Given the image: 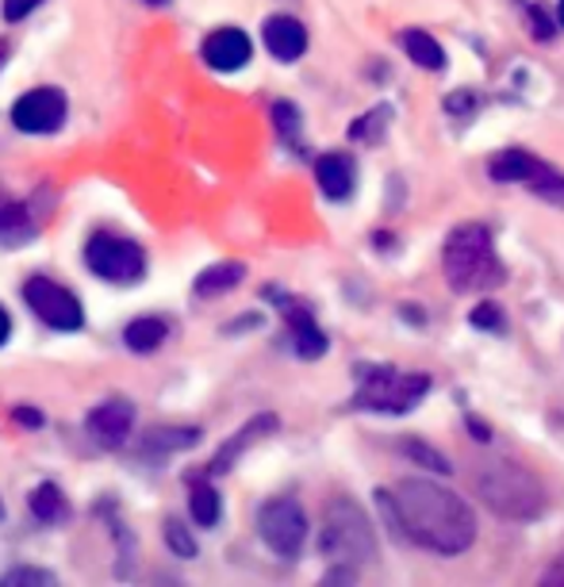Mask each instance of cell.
<instances>
[{
    "label": "cell",
    "instance_id": "1",
    "mask_svg": "<svg viewBox=\"0 0 564 587\" xmlns=\"http://www.w3.org/2000/svg\"><path fill=\"white\" fill-rule=\"evenodd\" d=\"M384 519H392V530L403 542L418 545L438 557H461L477 542V514L472 506L454 495L449 488L423 477L400 480L392 492H376Z\"/></svg>",
    "mask_w": 564,
    "mask_h": 587
},
{
    "label": "cell",
    "instance_id": "2",
    "mask_svg": "<svg viewBox=\"0 0 564 587\" xmlns=\"http://www.w3.org/2000/svg\"><path fill=\"white\" fill-rule=\"evenodd\" d=\"M441 269L446 280L454 285V292H477V288H496L503 285L507 269L496 254V238L491 227L483 223H465L454 235L446 238V250H441Z\"/></svg>",
    "mask_w": 564,
    "mask_h": 587
},
{
    "label": "cell",
    "instance_id": "3",
    "mask_svg": "<svg viewBox=\"0 0 564 587\" xmlns=\"http://www.w3.org/2000/svg\"><path fill=\"white\" fill-rule=\"evenodd\" d=\"M472 484H477V495L483 500V506L507 522H530L538 514H545V506H550L542 480L511 461L483 465Z\"/></svg>",
    "mask_w": 564,
    "mask_h": 587
},
{
    "label": "cell",
    "instance_id": "4",
    "mask_svg": "<svg viewBox=\"0 0 564 587\" xmlns=\"http://www.w3.org/2000/svg\"><path fill=\"white\" fill-rule=\"evenodd\" d=\"M319 553L327 557V565L353 568V573L376 561V553H381L376 530L353 500H334L327 506L319 530Z\"/></svg>",
    "mask_w": 564,
    "mask_h": 587
},
{
    "label": "cell",
    "instance_id": "5",
    "mask_svg": "<svg viewBox=\"0 0 564 587\" xmlns=\"http://www.w3.org/2000/svg\"><path fill=\"white\" fill-rule=\"evenodd\" d=\"M353 376H358V392L350 407L358 412L407 415L430 392V373H403L396 365H358Z\"/></svg>",
    "mask_w": 564,
    "mask_h": 587
},
{
    "label": "cell",
    "instance_id": "6",
    "mask_svg": "<svg viewBox=\"0 0 564 587\" xmlns=\"http://www.w3.org/2000/svg\"><path fill=\"white\" fill-rule=\"evenodd\" d=\"M85 265L93 277L111 280V285H135L147 273V254L135 238L111 235V231H96L85 243Z\"/></svg>",
    "mask_w": 564,
    "mask_h": 587
},
{
    "label": "cell",
    "instance_id": "7",
    "mask_svg": "<svg viewBox=\"0 0 564 587\" xmlns=\"http://www.w3.org/2000/svg\"><path fill=\"white\" fill-rule=\"evenodd\" d=\"M257 537L280 561H296L304 553V545H308V514L288 495L262 503V511H257Z\"/></svg>",
    "mask_w": 564,
    "mask_h": 587
},
{
    "label": "cell",
    "instance_id": "8",
    "mask_svg": "<svg viewBox=\"0 0 564 587\" xmlns=\"http://www.w3.org/2000/svg\"><path fill=\"white\" fill-rule=\"evenodd\" d=\"M23 303L43 319L51 331H81L85 327V308L70 288L54 285L51 277L23 280Z\"/></svg>",
    "mask_w": 564,
    "mask_h": 587
},
{
    "label": "cell",
    "instance_id": "9",
    "mask_svg": "<svg viewBox=\"0 0 564 587\" xmlns=\"http://www.w3.org/2000/svg\"><path fill=\"white\" fill-rule=\"evenodd\" d=\"M66 111H70V100L62 88L39 85L12 104V124H15V131H23V135H54L66 124Z\"/></svg>",
    "mask_w": 564,
    "mask_h": 587
},
{
    "label": "cell",
    "instance_id": "10",
    "mask_svg": "<svg viewBox=\"0 0 564 587\" xmlns=\"http://www.w3.org/2000/svg\"><path fill=\"white\" fill-rule=\"evenodd\" d=\"M269 300L280 303V316H285L288 331H292V350L296 357L304 361H319L322 353L330 350V338L319 331L316 316H311V308L304 300H292V296L277 292V288H269Z\"/></svg>",
    "mask_w": 564,
    "mask_h": 587
},
{
    "label": "cell",
    "instance_id": "11",
    "mask_svg": "<svg viewBox=\"0 0 564 587\" xmlns=\"http://www.w3.org/2000/svg\"><path fill=\"white\" fill-rule=\"evenodd\" d=\"M277 426H280V419H277V415H269V412L254 415L249 423H242L238 430L231 434V438L223 441L220 449H215L212 461H207V477H227V472L242 461V453H246V449H254L262 438H269Z\"/></svg>",
    "mask_w": 564,
    "mask_h": 587
},
{
    "label": "cell",
    "instance_id": "12",
    "mask_svg": "<svg viewBox=\"0 0 564 587\" xmlns=\"http://www.w3.org/2000/svg\"><path fill=\"white\" fill-rule=\"evenodd\" d=\"M200 54H204V62L215 74H235V70H242L249 62L254 43H249V35L242 28H215L212 35L204 39Z\"/></svg>",
    "mask_w": 564,
    "mask_h": 587
},
{
    "label": "cell",
    "instance_id": "13",
    "mask_svg": "<svg viewBox=\"0 0 564 587\" xmlns=\"http://www.w3.org/2000/svg\"><path fill=\"white\" fill-rule=\"evenodd\" d=\"M85 430L100 446H124L135 430V404L131 399H108V404L93 407L85 419Z\"/></svg>",
    "mask_w": 564,
    "mask_h": 587
},
{
    "label": "cell",
    "instance_id": "14",
    "mask_svg": "<svg viewBox=\"0 0 564 587\" xmlns=\"http://www.w3.org/2000/svg\"><path fill=\"white\" fill-rule=\"evenodd\" d=\"M262 39H265V51L277 62H296L308 54V28L296 15H269L262 23Z\"/></svg>",
    "mask_w": 564,
    "mask_h": 587
},
{
    "label": "cell",
    "instance_id": "15",
    "mask_svg": "<svg viewBox=\"0 0 564 587\" xmlns=\"http://www.w3.org/2000/svg\"><path fill=\"white\" fill-rule=\"evenodd\" d=\"M542 169H545L542 158L530 154V150H522V147L499 150V154L488 158V177L499 184H526L530 177H538Z\"/></svg>",
    "mask_w": 564,
    "mask_h": 587
},
{
    "label": "cell",
    "instance_id": "16",
    "mask_svg": "<svg viewBox=\"0 0 564 587\" xmlns=\"http://www.w3.org/2000/svg\"><path fill=\"white\" fill-rule=\"evenodd\" d=\"M316 181L327 200H345L353 192V162L345 154H322L316 162Z\"/></svg>",
    "mask_w": 564,
    "mask_h": 587
},
{
    "label": "cell",
    "instance_id": "17",
    "mask_svg": "<svg viewBox=\"0 0 564 587\" xmlns=\"http://www.w3.org/2000/svg\"><path fill=\"white\" fill-rule=\"evenodd\" d=\"M242 280H246V265L242 262H220V265H207V269L200 273L196 285H192V292H196L200 300H215V296L235 292Z\"/></svg>",
    "mask_w": 564,
    "mask_h": 587
},
{
    "label": "cell",
    "instance_id": "18",
    "mask_svg": "<svg viewBox=\"0 0 564 587\" xmlns=\"http://www.w3.org/2000/svg\"><path fill=\"white\" fill-rule=\"evenodd\" d=\"M39 235L28 204H0V246H23Z\"/></svg>",
    "mask_w": 564,
    "mask_h": 587
},
{
    "label": "cell",
    "instance_id": "19",
    "mask_svg": "<svg viewBox=\"0 0 564 587\" xmlns=\"http://www.w3.org/2000/svg\"><path fill=\"white\" fill-rule=\"evenodd\" d=\"M403 51H407V58L415 62L418 70H430V74H438L441 66H446V51H441V43L434 35H426V31H403L400 35Z\"/></svg>",
    "mask_w": 564,
    "mask_h": 587
},
{
    "label": "cell",
    "instance_id": "20",
    "mask_svg": "<svg viewBox=\"0 0 564 587\" xmlns=\"http://www.w3.org/2000/svg\"><path fill=\"white\" fill-rule=\"evenodd\" d=\"M166 338H169V327H166V319H158V316H142L124 327V345L131 353H155L161 350Z\"/></svg>",
    "mask_w": 564,
    "mask_h": 587
},
{
    "label": "cell",
    "instance_id": "21",
    "mask_svg": "<svg viewBox=\"0 0 564 587\" xmlns=\"http://www.w3.org/2000/svg\"><path fill=\"white\" fill-rule=\"evenodd\" d=\"M28 506H31V514H35L39 522H46V526H54V522H62L70 514L66 495H62V488L54 484V480H43V484L28 495Z\"/></svg>",
    "mask_w": 564,
    "mask_h": 587
},
{
    "label": "cell",
    "instance_id": "22",
    "mask_svg": "<svg viewBox=\"0 0 564 587\" xmlns=\"http://www.w3.org/2000/svg\"><path fill=\"white\" fill-rule=\"evenodd\" d=\"M189 511H192V522L196 526H215V522L223 519V500L220 492H215L207 480H192L189 484Z\"/></svg>",
    "mask_w": 564,
    "mask_h": 587
},
{
    "label": "cell",
    "instance_id": "23",
    "mask_svg": "<svg viewBox=\"0 0 564 587\" xmlns=\"http://www.w3.org/2000/svg\"><path fill=\"white\" fill-rule=\"evenodd\" d=\"M200 441V426H158L147 434L142 449L147 453H177V449H189Z\"/></svg>",
    "mask_w": 564,
    "mask_h": 587
},
{
    "label": "cell",
    "instance_id": "24",
    "mask_svg": "<svg viewBox=\"0 0 564 587\" xmlns=\"http://www.w3.org/2000/svg\"><path fill=\"white\" fill-rule=\"evenodd\" d=\"M389 127H392V108H389V104H376L373 111H365V116L353 119L350 139L361 142V147H376V142L389 135Z\"/></svg>",
    "mask_w": 564,
    "mask_h": 587
},
{
    "label": "cell",
    "instance_id": "25",
    "mask_svg": "<svg viewBox=\"0 0 564 587\" xmlns=\"http://www.w3.org/2000/svg\"><path fill=\"white\" fill-rule=\"evenodd\" d=\"M403 457H407V461H415L418 469H430V472H441V477H446V472H454V465H449V457L441 453V449H434V446H426L423 438H403Z\"/></svg>",
    "mask_w": 564,
    "mask_h": 587
},
{
    "label": "cell",
    "instance_id": "26",
    "mask_svg": "<svg viewBox=\"0 0 564 587\" xmlns=\"http://www.w3.org/2000/svg\"><path fill=\"white\" fill-rule=\"evenodd\" d=\"M273 127H277V135H280L285 147H300L304 116L292 100H273Z\"/></svg>",
    "mask_w": 564,
    "mask_h": 587
},
{
    "label": "cell",
    "instance_id": "27",
    "mask_svg": "<svg viewBox=\"0 0 564 587\" xmlns=\"http://www.w3.org/2000/svg\"><path fill=\"white\" fill-rule=\"evenodd\" d=\"M530 192H534L538 200H545V204H557L564 207V173H557L550 162H545V169L538 177H530Z\"/></svg>",
    "mask_w": 564,
    "mask_h": 587
},
{
    "label": "cell",
    "instance_id": "28",
    "mask_svg": "<svg viewBox=\"0 0 564 587\" xmlns=\"http://www.w3.org/2000/svg\"><path fill=\"white\" fill-rule=\"evenodd\" d=\"M166 545L177 553L181 561H189V557H196V537L184 530V522H177V519H169L166 522Z\"/></svg>",
    "mask_w": 564,
    "mask_h": 587
},
{
    "label": "cell",
    "instance_id": "29",
    "mask_svg": "<svg viewBox=\"0 0 564 587\" xmlns=\"http://www.w3.org/2000/svg\"><path fill=\"white\" fill-rule=\"evenodd\" d=\"M469 323L477 327V331H491V334H503L507 331V319H503V308L499 303H477L469 316Z\"/></svg>",
    "mask_w": 564,
    "mask_h": 587
},
{
    "label": "cell",
    "instance_id": "30",
    "mask_svg": "<svg viewBox=\"0 0 564 587\" xmlns=\"http://www.w3.org/2000/svg\"><path fill=\"white\" fill-rule=\"evenodd\" d=\"M15 584H54V573H46V568H8L4 576H0V587H15Z\"/></svg>",
    "mask_w": 564,
    "mask_h": 587
},
{
    "label": "cell",
    "instance_id": "31",
    "mask_svg": "<svg viewBox=\"0 0 564 587\" xmlns=\"http://www.w3.org/2000/svg\"><path fill=\"white\" fill-rule=\"evenodd\" d=\"M472 108H477V96H472L469 88H461V93L446 96V111H449V116H469Z\"/></svg>",
    "mask_w": 564,
    "mask_h": 587
},
{
    "label": "cell",
    "instance_id": "32",
    "mask_svg": "<svg viewBox=\"0 0 564 587\" xmlns=\"http://www.w3.org/2000/svg\"><path fill=\"white\" fill-rule=\"evenodd\" d=\"M39 4H43V0H4V20H12V23L28 20Z\"/></svg>",
    "mask_w": 564,
    "mask_h": 587
},
{
    "label": "cell",
    "instance_id": "33",
    "mask_svg": "<svg viewBox=\"0 0 564 587\" xmlns=\"http://www.w3.org/2000/svg\"><path fill=\"white\" fill-rule=\"evenodd\" d=\"M12 419L20 423V426H28V430H39V426L46 423V419H43V412H35V407H28V404H23V407H15V412H12Z\"/></svg>",
    "mask_w": 564,
    "mask_h": 587
},
{
    "label": "cell",
    "instance_id": "34",
    "mask_svg": "<svg viewBox=\"0 0 564 587\" xmlns=\"http://www.w3.org/2000/svg\"><path fill=\"white\" fill-rule=\"evenodd\" d=\"M542 584H550V587H564V553H561V557L553 561V565L542 573Z\"/></svg>",
    "mask_w": 564,
    "mask_h": 587
},
{
    "label": "cell",
    "instance_id": "35",
    "mask_svg": "<svg viewBox=\"0 0 564 587\" xmlns=\"http://www.w3.org/2000/svg\"><path fill=\"white\" fill-rule=\"evenodd\" d=\"M465 423H469V430H472V438H477V441H491V426L488 423H480L477 415H469Z\"/></svg>",
    "mask_w": 564,
    "mask_h": 587
},
{
    "label": "cell",
    "instance_id": "36",
    "mask_svg": "<svg viewBox=\"0 0 564 587\" xmlns=\"http://www.w3.org/2000/svg\"><path fill=\"white\" fill-rule=\"evenodd\" d=\"M8 334H12V316H8V308L0 303V345L8 342Z\"/></svg>",
    "mask_w": 564,
    "mask_h": 587
},
{
    "label": "cell",
    "instance_id": "37",
    "mask_svg": "<svg viewBox=\"0 0 564 587\" xmlns=\"http://www.w3.org/2000/svg\"><path fill=\"white\" fill-rule=\"evenodd\" d=\"M403 319H407V323H418V327H423L426 323V311L423 308H407V303H403Z\"/></svg>",
    "mask_w": 564,
    "mask_h": 587
},
{
    "label": "cell",
    "instance_id": "38",
    "mask_svg": "<svg viewBox=\"0 0 564 587\" xmlns=\"http://www.w3.org/2000/svg\"><path fill=\"white\" fill-rule=\"evenodd\" d=\"M147 4H150V8H161V4H169V0H147Z\"/></svg>",
    "mask_w": 564,
    "mask_h": 587
},
{
    "label": "cell",
    "instance_id": "39",
    "mask_svg": "<svg viewBox=\"0 0 564 587\" xmlns=\"http://www.w3.org/2000/svg\"><path fill=\"white\" fill-rule=\"evenodd\" d=\"M557 20L564 23V0H561V4H557Z\"/></svg>",
    "mask_w": 564,
    "mask_h": 587
},
{
    "label": "cell",
    "instance_id": "40",
    "mask_svg": "<svg viewBox=\"0 0 564 587\" xmlns=\"http://www.w3.org/2000/svg\"><path fill=\"white\" fill-rule=\"evenodd\" d=\"M4 58H8V46H0V66H4Z\"/></svg>",
    "mask_w": 564,
    "mask_h": 587
},
{
    "label": "cell",
    "instance_id": "41",
    "mask_svg": "<svg viewBox=\"0 0 564 587\" xmlns=\"http://www.w3.org/2000/svg\"><path fill=\"white\" fill-rule=\"evenodd\" d=\"M0 522H4V500H0Z\"/></svg>",
    "mask_w": 564,
    "mask_h": 587
}]
</instances>
